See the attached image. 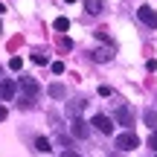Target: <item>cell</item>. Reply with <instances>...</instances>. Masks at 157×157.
<instances>
[{
  "instance_id": "cell-3",
  "label": "cell",
  "mask_w": 157,
  "mask_h": 157,
  "mask_svg": "<svg viewBox=\"0 0 157 157\" xmlns=\"http://www.w3.org/2000/svg\"><path fill=\"white\" fill-rule=\"evenodd\" d=\"M90 125H93L99 134H113V119L105 117V113H96V117L90 119Z\"/></svg>"
},
{
  "instance_id": "cell-1",
  "label": "cell",
  "mask_w": 157,
  "mask_h": 157,
  "mask_svg": "<svg viewBox=\"0 0 157 157\" xmlns=\"http://www.w3.org/2000/svg\"><path fill=\"white\" fill-rule=\"evenodd\" d=\"M137 146H140V137H137L134 131H122V134H117V148H122V151H134Z\"/></svg>"
},
{
  "instance_id": "cell-17",
  "label": "cell",
  "mask_w": 157,
  "mask_h": 157,
  "mask_svg": "<svg viewBox=\"0 0 157 157\" xmlns=\"http://www.w3.org/2000/svg\"><path fill=\"white\" fill-rule=\"evenodd\" d=\"M32 61H35V64H47V61H50V56H44L41 50H35V52H32Z\"/></svg>"
},
{
  "instance_id": "cell-23",
  "label": "cell",
  "mask_w": 157,
  "mask_h": 157,
  "mask_svg": "<svg viewBox=\"0 0 157 157\" xmlns=\"http://www.w3.org/2000/svg\"><path fill=\"white\" fill-rule=\"evenodd\" d=\"M61 157H82V154H78V151H70V148H67V151H64Z\"/></svg>"
},
{
  "instance_id": "cell-16",
  "label": "cell",
  "mask_w": 157,
  "mask_h": 157,
  "mask_svg": "<svg viewBox=\"0 0 157 157\" xmlns=\"http://www.w3.org/2000/svg\"><path fill=\"white\" fill-rule=\"evenodd\" d=\"M82 111H84V99H76L73 105H70V113H73V117H78Z\"/></svg>"
},
{
  "instance_id": "cell-25",
  "label": "cell",
  "mask_w": 157,
  "mask_h": 157,
  "mask_svg": "<svg viewBox=\"0 0 157 157\" xmlns=\"http://www.w3.org/2000/svg\"><path fill=\"white\" fill-rule=\"evenodd\" d=\"M3 12H6V6H3V3H0V15H3Z\"/></svg>"
},
{
  "instance_id": "cell-8",
  "label": "cell",
  "mask_w": 157,
  "mask_h": 157,
  "mask_svg": "<svg viewBox=\"0 0 157 157\" xmlns=\"http://www.w3.org/2000/svg\"><path fill=\"white\" fill-rule=\"evenodd\" d=\"M87 134H90V128H87V122H84V119H73V137L76 140H87Z\"/></svg>"
},
{
  "instance_id": "cell-22",
  "label": "cell",
  "mask_w": 157,
  "mask_h": 157,
  "mask_svg": "<svg viewBox=\"0 0 157 157\" xmlns=\"http://www.w3.org/2000/svg\"><path fill=\"white\" fill-rule=\"evenodd\" d=\"M148 146H151V148H154V151H157V131H154V134H151V137H148Z\"/></svg>"
},
{
  "instance_id": "cell-9",
  "label": "cell",
  "mask_w": 157,
  "mask_h": 157,
  "mask_svg": "<svg viewBox=\"0 0 157 157\" xmlns=\"http://www.w3.org/2000/svg\"><path fill=\"white\" fill-rule=\"evenodd\" d=\"M102 9H105L102 0H84V12L87 15H102Z\"/></svg>"
},
{
  "instance_id": "cell-15",
  "label": "cell",
  "mask_w": 157,
  "mask_h": 157,
  "mask_svg": "<svg viewBox=\"0 0 157 157\" xmlns=\"http://www.w3.org/2000/svg\"><path fill=\"white\" fill-rule=\"evenodd\" d=\"M96 38H99L105 47H113V41H111V35H108V29H96Z\"/></svg>"
},
{
  "instance_id": "cell-21",
  "label": "cell",
  "mask_w": 157,
  "mask_h": 157,
  "mask_svg": "<svg viewBox=\"0 0 157 157\" xmlns=\"http://www.w3.org/2000/svg\"><path fill=\"white\" fill-rule=\"evenodd\" d=\"M146 70H148V73H154V70H157V61H154V58H151V61H146Z\"/></svg>"
},
{
  "instance_id": "cell-19",
  "label": "cell",
  "mask_w": 157,
  "mask_h": 157,
  "mask_svg": "<svg viewBox=\"0 0 157 157\" xmlns=\"http://www.w3.org/2000/svg\"><path fill=\"white\" fill-rule=\"evenodd\" d=\"M9 67H12V70H21V67H23V58H17V56H15V58L9 61Z\"/></svg>"
},
{
  "instance_id": "cell-18",
  "label": "cell",
  "mask_w": 157,
  "mask_h": 157,
  "mask_svg": "<svg viewBox=\"0 0 157 157\" xmlns=\"http://www.w3.org/2000/svg\"><path fill=\"white\" fill-rule=\"evenodd\" d=\"M58 47H61V50H67V52H70V50H73V41H70L67 35H61V38H58Z\"/></svg>"
},
{
  "instance_id": "cell-2",
  "label": "cell",
  "mask_w": 157,
  "mask_h": 157,
  "mask_svg": "<svg viewBox=\"0 0 157 157\" xmlns=\"http://www.w3.org/2000/svg\"><path fill=\"white\" fill-rule=\"evenodd\" d=\"M15 84H21V90H23V96H32V99H38V93H41V84L35 82L32 76H21Z\"/></svg>"
},
{
  "instance_id": "cell-10",
  "label": "cell",
  "mask_w": 157,
  "mask_h": 157,
  "mask_svg": "<svg viewBox=\"0 0 157 157\" xmlns=\"http://www.w3.org/2000/svg\"><path fill=\"white\" fill-rule=\"evenodd\" d=\"M47 93L52 96V99H64V96H67V90H64V84H50V87H47Z\"/></svg>"
},
{
  "instance_id": "cell-4",
  "label": "cell",
  "mask_w": 157,
  "mask_h": 157,
  "mask_svg": "<svg viewBox=\"0 0 157 157\" xmlns=\"http://www.w3.org/2000/svg\"><path fill=\"white\" fill-rule=\"evenodd\" d=\"M137 17H140L146 26H151V29H157V12L151 9V6H140L137 9Z\"/></svg>"
},
{
  "instance_id": "cell-7",
  "label": "cell",
  "mask_w": 157,
  "mask_h": 157,
  "mask_svg": "<svg viewBox=\"0 0 157 157\" xmlns=\"http://www.w3.org/2000/svg\"><path fill=\"white\" fill-rule=\"evenodd\" d=\"M90 58H93L96 64L111 61V58H113V47H99V50H93V52H90Z\"/></svg>"
},
{
  "instance_id": "cell-14",
  "label": "cell",
  "mask_w": 157,
  "mask_h": 157,
  "mask_svg": "<svg viewBox=\"0 0 157 157\" xmlns=\"http://www.w3.org/2000/svg\"><path fill=\"white\" fill-rule=\"evenodd\" d=\"M52 26H56V32H67V29H70V21H67V17H56V23H52Z\"/></svg>"
},
{
  "instance_id": "cell-24",
  "label": "cell",
  "mask_w": 157,
  "mask_h": 157,
  "mask_svg": "<svg viewBox=\"0 0 157 157\" xmlns=\"http://www.w3.org/2000/svg\"><path fill=\"white\" fill-rule=\"evenodd\" d=\"M6 117H9V111H6V108H3V105H0V122H3V119H6Z\"/></svg>"
},
{
  "instance_id": "cell-11",
  "label": "cell",
  "mask_w": 157,
  "mask_h": 157,
  "mask_svg": "<svg viewBox=\"0 0 157 157\" xmlns=\"http://www.w3.org/2000/svg\"><path fill=\"white\" fill-rule=\"evenodd\" d=\"M35 151H41V154H50V151H52V143L47 140V137H38V140H35Z\"/></svg>"
},
{
  "instance_id": "cell-12",
  "label": "cell",
  "mask_w": 157,
  "mask_h": 157,
  "mask_svg": "<svg viewBox=\"0 0 157 157\" xmlns=\"http://www.w3.org/2000/svg\"><path fill=\"white\" fill-rule=\"evenodd\" d=\"M143 119H146V125H148V128H157V111H151V108H148V111L146 113H143Z\"/></svg>"
},
{
  "instance_id": "cell-6",
  "label": "cell",
  "mask_w": 157,
  "mask_h": 157,
  "mask_svg": "<svg viewBox=\"0 0 157 157\" xmlns=\"http://www.w3.org/2000/svg\"><path fill=\"white\" fill-rule=\"evenodd\" d=\"M15 90H17V84L12 82V78H3V82H0V99L12 102V99H15Z\"/></svg>"
},
{
  "instance_id": "cell-13",
  "label": "cell",
  "mask_w": 157,
  "mask_h": 157,
  "mask_svg": "<svg viewBox=\"0 0 157 157\" xmlns=\"http://www.w3.org/2000/svg\"><path fill=\"white\" fill-rule=\"evenodd\" d=\"M17 108H21V111H32L35 99H32V96H21V99H17Z\"/></svg>"
},
{
  "instance_id": "cell-5",
  "label": "cell",
  "mask_w": 157,
  "mask_h": 157,
  "mask_svg": "<svg viewBox=\"0 0 157 157\" xmlns=\"http://www.w3.org/2000/svg\"><path fill=\"white\" fill-rule=\"evenodd\" d=\"M113 119H117L119 125H125V128L134 125V113H131V108H125V105H119L117 111H113Z\"/></svg>"
},
{
  "instance_id": "cell-20",
  "label": "cell",
  "mask_w": 157,
  "mask_h": 157,
  "mask_svg": "<svg viewBox=\"0 0 157 157\" xmlns=\"http://www.w3.org/2000/svg\"><path fill=\"white\" fill-rule=\"evenodd\" d=\"M52 73L61 76V73H64V61H52Z\"/></svg>"
},
{
  "instance_id": "cell-26",
  "label": "cell",
  "mask_w": 157,
  "mask_h": 157,
  "mask_svg": "<svg viewBox=\"0 0 157 157\" xmlns=\"http://www.w3.org/2000/svg\"><path fill=\"white\" fill-rule=\"evenodd\" d=\"M0 73H3V67H0Z\"/></svg>"
}]
</instances>
